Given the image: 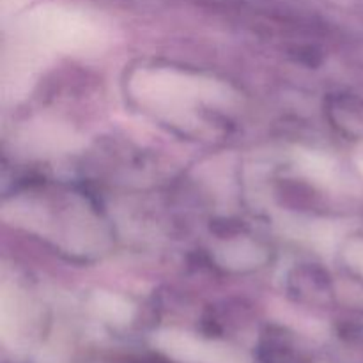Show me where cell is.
Segmentation results:
<instances>
[{"instance_id":"1","label":"cell","mask_w":363,"mask_h":363,"mask_svg":"<svg viewBox=\"0 0 363 363\" xmlns=\"http://www.w3.org/2000/svg\"><path fill=\"white\" fill-rule=\"evenodd\" d=\"M131 92L142 105L169 117H188L204 103L227 101V89L209 78L165 67L140 69L131 77Z\"/></svg>"}]
</instances>
